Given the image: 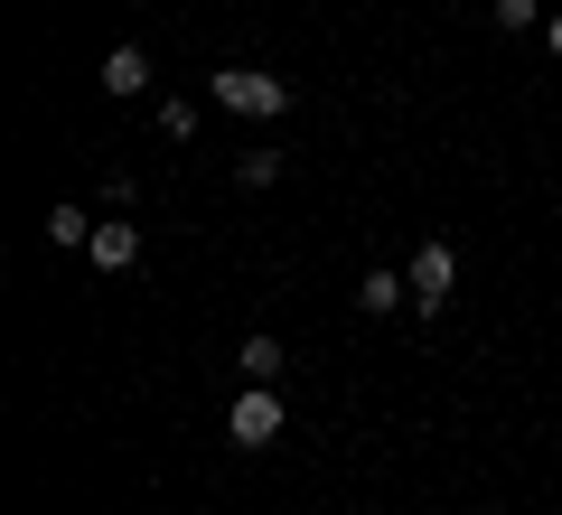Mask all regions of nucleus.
<instances>
[{"label":"nucleus","instance_id":"1","mask_svg":"<svg viewBox=\"0 0 562 515\" xmlns=\"http://www.w3.org/2000/svg\"><path fill=\"white\" fill-rule=\"evenodd\" d=\"M206 94H216L225 113H244V122H281V113H291V85H281V76H262V66H225V76L206 85Z\"/></svg>","mask_w":562,"mask_h":515},{"label":"nucleus","instance_id":"2","mask_svg":"<svg viewBox=\"0 0 562 515\" xmlns=\"http://www.w3.org/2000/svg\"><path fill=\"white\" fill-rule=\"evenodd\" d=\"M403 281H413V310H422V318H441V310H450V291H460V244L431 235L413 262H403Z\"/></svg>","mask_w":562,"mask_h":515},{"label":"nucleus","instance_id":"3","mask_svg":"<svg viewBox=\"0 0 562 515\" xmlns=\"http://www.w3.org/2000/svg\"><path fill=\"white\" fill-rule=\"evenodd\" d=\"M225 432H235L244 450L281 440V384H244V394H235V413H225Z\"/></svg>","mask_w":562,"mask_h":515},{"label":"nucleus","instance_id":"4","mask_svg":"<svg viewBox=\"0 0 562 515\" xmlns=\"http://www.w3.org/2000/svg\"><path fill=\"white\" fill-rule=\"evenodd\" d=\"M94 85H103V94H113V103H132V94H150V57H140V47L122 38L113 57H103V76H94Z\"/></svg>","mask_w":562,"mask_h":515},{"label":"nucleus","instance_id":"5","mask_svg":"<svg viewBox=\"0 0 562 515\" xmlns=\"http://www.w3.org/2000/svg\"><path fill=\"white\" fill-rule=\"evenodd\" d=\"M85 254H94V272H132V262H140V225H94Z\"/></svg>","mask_w":562,"mask_h":515},{"label":"nucleus","instance_id":"6","mask_svg":"<svg viewBox=\"0 0 562 515\" xmlns=\"http://www.w3.org/2000/svg\"><path fill=\"white\" fill-rule=\"evenodd\" d=\"M357 310H366V318H384V310H413V281H403V272H366V281H357Z\"/></svg>","mask_w":562,"mask_h":515},{"label":"nucleus","instance_id":"7","mask_svg":"<svg viewBox=\"0 0 562 515\" xmlns=\"http://www.w3.org/2000/svg\"><path fill=\"white\" fill-rule=\"evenodd\" d=\"M235 366H244V384H281V337H244Z\"/></svg>","mask_w":562,"mask_h":515},{"label":"nucleus","instance_id":"8","mask_svg":"<svg viewBox=\"0 0 562 515\" xmlns=\"http://www.w3.org/2000/svg\"><path fill=\"white\" fill-rule=\"evenodd\" d=\"M47 244H57V254H85V244H94V216H85V206H57V216H47Z\"/></svg>","mask_w":562,"mask_h":515},{"label":"nucleus","instance_id":"9","mask_svg":"<svg viewBox=\"0 0 562 515\" xmlns=\"http://www.w3.org/2000/svg\"><path fill=\"white\" fill-rule=\"evenodd\" d=\"M487 20H497L506 38H516V29H535V20H553V10H543V0H497V10H487Z\"/></svg>","mask_w":562,"mask_h":515},{"label":"nucleus","instance_id":"10","mask_svg":"<svg viewBox=\"0 0 562 515\" xmlns=\"http://www.w3.org/2000/svg\"><path fill=\"white\" fill-rule=\"evenodd\" d=\"M235 179H244V188H272V179H281V150H244Z\"/></svg>","mask_w":562,"mask_h":515},{"label":"nucleus","instance_id":"11","mask_svg":"<svg viewBox=\"0 0 562 515\" xmlns=\"http://www.w3.org/2000/svg\"><path fill=\"white\" fill-rule=\"evenodd\" d=\"M543 47H553V57H562V10H553V20H543Z\"/></svg>","mask_w":562,"mask_h":515}]
</instances>
